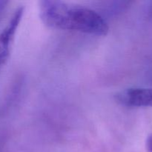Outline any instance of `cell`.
Here are the masks:
<instances>
[{"label":"cell","instance_id":"277c9868","mask_svg":"<svg viewBox=\"0 0 152 152\" xmlns=\"http://www.w3.org/2000/svg\"><path fill=\"white\" fill-rule=\"evenodd\" d=\"M146 149L148 152H152V134L148 135L147 137Z\"/></svg>","mask_w":152,"mask_h":152},{"label":"cell","instance_id":"5b68a950","mask_svg":"<svg viewBox=\"0 0 152 152\" xmlns=\"http://www.w3.org/2000/svg\"><path fill=\"white\" fill-rule=\"evenodd\" d=\"M3 65V64L2 63H1V62H0V67H1V65Z\"/></svg>","mask_w":152,"mask_h":152},{"label":"cell","instance_id":"6da1fadb","mask_svg":"<svg viewBox=\"0 0 152 152\" xmlns=\"http://www.w3.org/2000/svg\"><path fill=\"white\" fill-rule=\"evenodd\" d=\"M40 16L45 24L62 30L79 31L91 35L104 37L109 31L103 18L91 9L69 6L60 1H43Z\"/></svg>","mask_w":152,"mask_h":152},{"label":"cell","instance_id":"3957f363","mask_svg":"<svg viewBox=\"0 0 152 152\" xmlns=\"http://www.w3.org/2000/svg\"><path fill=\"white\" fill-rule=\"evenodd\" d=\"M23 13V8L19 7L15 11L7 26L0 34V59L5 62L10 53V47L17 27Z\"/></svg>","mask_w":152,"mask_h":152},{"label":"cell","instance_id":"7a4b0ae2","mask_svg":"<svg viewBox=\"0 0 152 152\" xmlns=\"http://www.w3.org/2000/svg\"><path fill=\"white\" fill-rule=\"evenodd\" d=\"M117 99L122 104L132 107H152V88H132L120 92Z\"/></svg>","mask_w":152,"mask_h":152}]
</instances>
